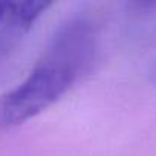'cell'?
<instances>
[{
  "label": "cell",
  "mask_w": 156,
  "mask_h": 156,
  "mask_svg": "<svg viewBox=\"0 0 156 156\" xmlns=\"http://www.w3.org/2000/svg\"><path fill=\"white\" fill-rule=\"evenodd\" d=\"M49 8V3L44 2H17L8 3V12L12 16L14 22L23 28H28L35 19Z\"/></svg>",
  "instance_id": "2"
},
{
  "label": "cell",
  "mask_w": 156,
  "mask_h": 156,
  "mask_svg": "<svg viewBox=\"0 0 156 156\" xmlns=\"http://www.w3.org/2000/svg\"><path fill=\"white\" fill-rule=\"evenodd\" d=\"M89 61L54 43L46 60L25 80L0 97V132L17 127L55 104L76 81Z\"/></svg>",
  "instance_id": "1"
},
{
  "label": "cell",
  "mask_w": 156,
  "mask_h": 156,
  "mask_svg": "<svg viewBox=\"0 0 156 156\" xmlns=\"http://www.w3.org/2000/svg\"><path fill=\"white\" fill-rule=\"evenodd\" d=\"M8 3L9 2H0V22H2V19L6 16L8 12Z\"/></svg>",
  "instance_id": "3"
}]
</instances>
